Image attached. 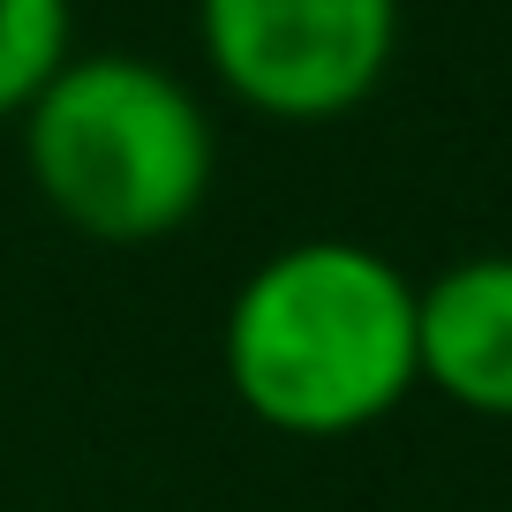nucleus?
Returning a JSON list of instances; mask_svg holds the SVG:
<instances>
[{
	"mask_svg": "<svg viewBox=\"0 0 512 512\" xmlns=\"http://www.w3.org/2000/svg\"><path fill=\"white\" fill-rule=\"evenodd\" d=\"M234 407L294 445H339L415 392V279L354 234H302L234 287L219 317Z\"/></svg>",
	"mask_w": 512,
	"mask_h": 512,
	"instance_id": "nucleus-1",
	"label": "nucleus"
},
{
	"mask_svg": "<svg viewBox=\"0 0 512 512\" xmlns=\"http://www.w3.org/2000/svg\"><path fill=\"white\" fill-rule=\"evenodd\" d=\"M16 121L38 204L98 249L174 241L219 181L204 98L144 53H68Z\"/></svg>",
	"mask_w": 512,
	"mask_h": 512,
	"instance_id": "nucleus-2",
	"label": "nucleus"
},
{
	"mask_svg": "<svg viewBox=\"0 0 512 512\" xmlns=\"http://www.w3.org/2000/svg\"><path fill=\"white\" fill-rule=\"evenodd\" d=\"M211 76L264 121H347L400 53V0H196Z\"/></svg>",
	"mask_w": 512,
	"mask_h": 512,
	"instance_id": "nucleus-3",
	"label": "nucleus"
},
{
	"mask_svg": "<svg viewBox=\"0 0 512 512\" xmlns=\"http://www.w3.org/2000/svg\"><path fill=\"white\" fill-rule=\"evenodd\" d=\"M415 377L460 415L512 422V256H460L415 279Z\"/></svg>",
	"mask_w": 512,
	"mask_h": 512,
	"instance_id": "nucleus-4",
	"label": "nucleus"
},
{
	"mask_svg": "<svg viewBox=\"0 0 512 512\" xmlns=\"http://www.w3.org/2000/svg\"><path fill=\"white\" fill-rule=\"evenodd\" d=\"M76 53V0H0V121H16Z\"/></svg>",
	"mask_w": 512,
	"mask_h": 512,
	"instance_id": "nucleus-5",
	"label": "nucleus"
}]
</instances>
